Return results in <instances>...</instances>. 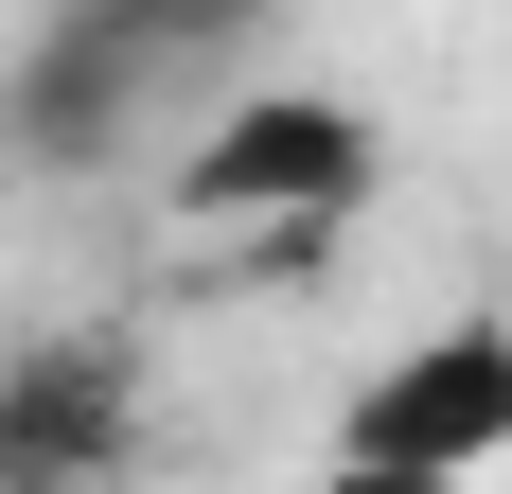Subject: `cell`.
<instances>
[{
    "instance_id": "8992f818",
    "label": "cell",
    "mask_w": 512,
    "mask_h": 494,
    "mask_svg": "<svg viewBox=\"0 0 512 494\" xmlns=\"http://www.w3.org/2000/svg\"><path fill=\"white\" fill-rule=\"evenodd\" d=\"M0 159H18V142H0Z\"/></svg>"
},
{
    "instance_id": "7a4b0ae2",
    "label": "cell",
    "mask_w": 512,
    "mask_h": 494,
    "mask_svg": "<svg viewBox=\"0 0 512 494\" xmlns=\"http://www.w3.org/2000/svg\"><path fill=\"white\" fill-rule=\"evenodd\" d=\"M354 195H371V124L318 106V89H230L177 142V212L230 230V247H336Z\"/></svg>"
},
{
    "instance_id": "6da1fadb",
    "label": "cell",
    "mask_w": 512,
    "mask_h": 494,
    "mask_svg": "<svg viewBox=\"0 0 512 494\" xmlns=\"http://www.w3.org/2000/svg\"><path fill=\"white\" fill-rule=\"evenodd\" d=\"M283 18L301 0H53L36 53H18V89H0V142L71 159V177H106L142 142H195Z\"/></svg>"
},
{
    "instance_id": "277c9868",
    "label": "cell",
    "mask_w": 512,
    "mask_h": 494,
    "mask_svg": "<svg viewBox=\"0 0 512 494\" xmlns=\"http://www.w3.org/2000/svg\"><path fill=\"white\" fill-rule=\"evenodd\" d=\"M124 459H142V371H124V336L0 353V494H124Z\"/></svg>"
},
{
    "instance_id": "5b68a950",
    "label": "cell",
    "mask_w": 512,
    "mask_h": 494,
    "mask_svg": "<svg viewBox=\"0 0 512 494\" xmlns=\"http://www.w3.org/2000/svg\"><path fill=\"white\" fill-rule=\"evenodd\" d=\"M301 494H460V477H371V459H318Z\"/></svg>"
},
{
    "instance_id": "3957f363",
    "label": "cell",
    "mask_w": 512,
    "mask_h": 494,
    "mask_svg": "<svg viewBox=\"0 0 512 494\" xmlns=\"http://www.w3.org/2000/svg\"><path fill=\"white\" fill-rule=\"evenodd\" d=\"M336 459H371V477H460V494H477V477L512 459V318H442V336H407V353L354 389Z\"/></svg>"
}]
</instances>
